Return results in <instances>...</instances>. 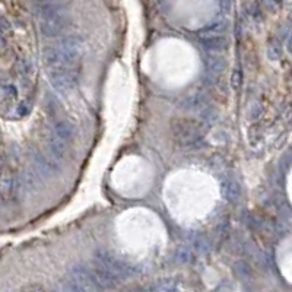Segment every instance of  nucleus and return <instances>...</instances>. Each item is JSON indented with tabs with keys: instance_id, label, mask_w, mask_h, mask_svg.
I'll return each mask as SVG.
<instances>
[{
	"instance_id": "nucleus-11",
	"label": "nucleus",
	"mask_w": 292,
	"mask_h": 292,
	"mask_svg": "<svg viewBox=\"0 0 292 292\" xmlns=\"http://www.w3.org/2000/svg\"><path fill=\"white\" fill-rule=\"evenodd\" d=\"M205 66H206V69H208L209 72H212V73H221L227 67V60L221 54L212 53V54L206 56Z\"/></svg>"
},
{
	"instance_id": "nucleus-16",
	"label": "nucleus",
	"mask_w": 292,
	"mask_h": 292,
	"mask_svg": "<svg viewBox=\"0 0 292 292\" xmlns=\"http://www.w3.org/2000/svg\"><path fill=\"white\" fill-rule=\"evenodd\" d=\"M219 4L224 12H228L231 9V0H219Z\"/></svg>"
},
{
	"instance_id": "nucleus-2",
	"label": "nucleus",
	"mask_w": 292,
	"mask_h": 292,
	"mask_svg": "<svg viewBox=\"0 0 292 292\" xmlns=\"http://www.w3.org/2000/svg\"><path fill=\"white\" fill-rule=\"evenodd\" d=\"M171 129H172L174 139L180 146H184V148L193 146L197 140L202 139L200 125L195 120H189V119L174 120Z\"/></svg>"
},
{
	"instance_id": "nucleus-18",
	"label": "nucleus",
	"mask_w": 292,
	"mask_h": 292,
	"mask_svg": "<svg viewBox=\"0 0 292 292\" xmlns=\"http://www.w3.org/2000/svg\"><path fill=\"white\" fill-rule=\"evenodd\" d=\"M37 1H40V3H48V1H53V0H37Z\"/></svg>"
},
{
	"instance_id": "nucleus-10",
	"label": "nucleus",
	"mask_w": 292,
	"mask_h": 292,
	"mask_svg": "<svg viewBox=\"0 0 292 292\" xmlns=\"http://www.w3.org/2000/svg\"><path fill=\"white\" fill-rule=\"evenodd\" d=\"M47 148L50 151V154L56 158V160H63L66 157V145L65 140L60 139L57 134H51L47 139Z\"/></svg>"
},
{
	"instance_id": "nucleus-17",
	"label": "nucleus",
	"mask_w": 292,
	"mask_h": 292,
	"mask_svg": "<svg viewBox=\"0 0 292 292\" xmlns=\"http://www.w3.org/2000/svg\"><path fill=\"white\" fill-rule=\"evenodd\" d=\"M288 50L292 53V35L288 38Z\"/></svg>"
},
{
	"instance_id": "nucleus-15",
	"label": "nucleus",
	"mask_w": 292,
	"mask_h": 292,
	"mask_svg": "<svg viewBox=\"0 0 292 292\" xmlns=\"http://www.w3.org/2000/svg\"><path fill=\"white\" fill-rule=\"evenodd\" d=\"M237 266L240 267V269H237V272L241 275V278H249V276H251V270L250 267H249V264H246L244 261H238Z\"/></svg>"
},
{
	"instance_id": "nucleus-14",
	"label": "nucleus",
	"mask_w": 292,
	"mask_h": 292,
	"mask_svg": "<svg viewBox=\"0 0 292 292\" xmlns=\"http://www.w3.org/2000/svg\"><path fill=\"white\" fill-rule=\"evenodd\" d=\"M241 84H243V72H241V69H234V72L231 75V86H232V89L238 91Z\"/></svg>"
},
{
	"instance_id": "nucleus-3",
	"label": "nucleus",
	"mask_w": 292,
	"mask_h": 292,
	"mask_svg": "<svg viewBox=\"0 0 292 292\" xmlns=\"http://www.w3.org/2000/svg\"><path fill=\"white\" fill-rule=\"evenodd\" d=\"M95 263H99L104 267L110 269L111 272L117 273L122 279L136 275V267L134 266L126 263V261L120 260V259H117L110 251L104 250V249L97 250V253H95Z\"/></svg>"
},
{
	"instance_id": "nucleus-12",
	"label": "nucleus",
	"mask_w": 292,
	"mask_h": 292,
	"mask_svg": "<svg viewBox=\"0 0 292 292\" xmlns=\"http://www.w3.org/2000/svg\"><path fill=\"white\" fill-rule=\"evenodd\" d=\"M227 30V24L224 21H213V22H209L208 25H205L199 34L203 37V35H222Z\"/></svg>"
},
{
	"instance_id": "nucleus-8",
	"label": "nucleus",
	"mask_w": 292,
	"mask_h": 292,
	"mask_svg": "<svg viewBox=\"0 0 292 292\" xmlns=\"http://www.w3.org/2000/svg\"><path fill=\"white\" fill-rule=\"evenodd\" d=\"M200 44L208 51L219 53L228 47V40L224 35H203L200 37Z\"/></svg>"
},
{
	"instance_id": "nucleus-7",
	"label": "nucleus",
	"mask_w": 292,
	"mask_h": 292,
	"mask_svg": "<svg viewBox=\"0 0 292 292\" xmlns=\"http://www.w3.org/2000/svg\"><path fill=\"white\" fill-rule=\"evenodd\" d=\"M32 164L35 169L38 171V174L42 177L51 178L56 172H57V167L54 165V162L51 160H48L45 155H42L40 152H34L32 154Z\"/></svg>"
},
{
	"instance_id": "nucleus-1",
	"label": "nucleus",
	"mask_w": 292,
	"mask_h": 292,
	"mask_svg": "<svg viewBox=\"0 0 292 292\" xmlns=\"http://www.w3.org/2000/svg\"><path fill=\"white\" fill-rule=\"evenodd\" d=\"M84 38L76 34H70L63 37L56 45H48L44 50L45 63L51 67L59 66H70L73 65L82 54Z\"/></svg>"
},
{
	"instance_id": "nucleus-6",
	"label": "nucleus",
	"mask_w": 292,
	"mask_h": 292,
	"mask_svg": "<svg viewBox=\"0 0 292 292\" xmlns=\"http://www.w3.org/2000/svg\"><path fill=\"white\" fill-rule=\"evenodd\" d=\"M66 27H67V18L62 12L59 15H54V16H50V18L42 19L41 25H40V31H41V34L44 37L53 38V37L60 35L66 30Z\"/></svg>"
},
{
	"instance_id": "nucleus-13",
	"label": "nucleus",
	"mask_w": 292,
	"mask_h": 292,
	"mask_svg": "<svg viewBox=\"0 0 292 292\" xmlns=\"http://www.w3.org/2000/svg\"><path fill=\"white\" fill-rule=\"evenodd\" d=\"M240 195H241V187L237 181L231 180L225 184L224 187V196L228 202H235L240 199Z\"/></svg>"
},
{
	"instance_id": "nucleus-5",
	"label": "nucleus",
	"mask_w": 292,
	"mask_h": 292,
	"mask_svg": "<svg viewBox=\"0 0 292 292\" xmlns=\"http://www.w3.org/2000/svg\"><path fill=\"white\" fill-rule=\"evenodd\" d=\"M70 279L76 284H79L81 287H84L85 291H98V290H104L102 285L99 284L94 269L86 267L85 264H76L70 269L69 272Z\"/></svg>"
},
{
	"instance_id": "nucleus-4",
	"label": "nucleus",
	"mask_w": 292,
	"mask_h": 292,
	"mask_svg": "<svg viewBox=\"0 0 292 292\" xmlns=\"http://www.w3.org/2000/svg\"><path fill=\"white\" fill-rule=\"evenodd\" d=\"M50 82L51 86L59 92H70L78 84V75L75 70L67 69L66 66L51 67L50 69Z\"/></svg>"
},
{
	"instance_id": "nucleus-9",
	"label": "nucleus",
	"mask_w": 292,
	"mask_h": 292,
	"mask_svg": "<svg viewBox=\"0 0 292 292\" xmlns=\"http://www.w3.org/2000/svg\"><path fill=\"white\" fill-rule=\"evenodd\" d=\"M54 131H56V134H57L60 139H63L65 142H67V140H72V139L75 137V134H76V127H75V125H73L72 122L63 119V120L56 122V125H54Z\"/></svg>"
}]
</instances>
